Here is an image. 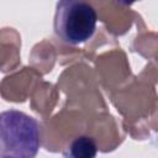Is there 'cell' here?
<instances>
[{"label":"cell","instance_id":"cell-2","mask_svg":"<svg viewBox=\"0 0 158 158\" xmlns=\"http://www.w3.org/2000/svg\"><path fill=\"white\" fill-rule=\"evenodd\" d=\"M98 15L86 0H58L53 28L57 37L70 46L88 42L95 33Z\"/></svg>","mask_w":158,"mask_h":158},{"label":"cell","instance_id":"cell-3","mask_svg":"<svg viewBox=\"0 0 158 158\" xmlns=\"http://www.w3.org/2000/svg\"><path fill=\"white\" fill-rule=\"evenodd\" d=\"M96 152L98 148L95 142L90 137L81 136L70 143L68 152H64V156L73 158H91L96 156Z\"/></svg>","mask_w":158,"mask_h":158},{"label":"cell","instance_id":"cell-4","mask_svg":"<svg viewBox=\"0 0 158 158\" xmlns=\"http://www.w3.org/2000/svg\"><path fill=\"white\" fill-rule=\"evenodd\" d=\"M118 4H122V5H131L133 2H136L137 0H116Z\"/></svg>","mask_w":158,"mask_h":158},{"label":"cell","instance_id":"cell-1","mask_svg":"<svg viewBox=\"0 0 158 158\" xmlns=\"http://www.w3.org/2000/svg\"><path fill=\"white\" fill-rule=\"evenodd\" d=\"M40 125L19 110L0 112V158H33L40 146Z\"/></svg>","mask_w":158,"mask_h":158}]
</instances>
